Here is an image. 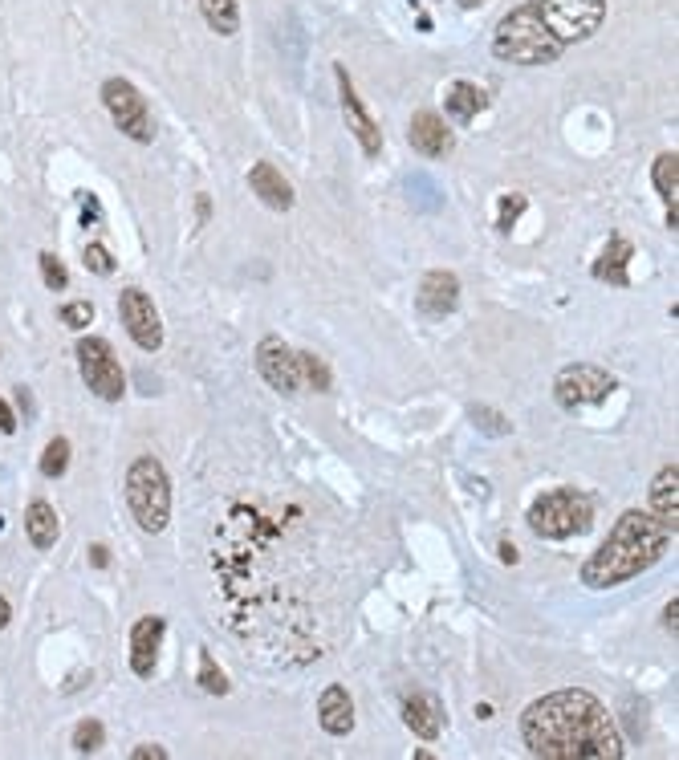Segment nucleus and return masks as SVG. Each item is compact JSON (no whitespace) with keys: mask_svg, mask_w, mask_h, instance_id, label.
<instances>
[{"mask_svg":"<svg viewBox=\"0 0 679 760\" xmlns=\"http://www.w3.org/2000/svg\"><path fill=\"white\" fill-rule=\"evenodd\" d=\"M521 740L541 760H619L623 736L590 691L541 695L521 716Z\"/></svg>","mask_w":679,"mask_h":760,"instance_id":"obj_1","label":"nucleus"},{"mask_svg":"<svg viewBox=\"0 0 679 760\" xmlns=\"http://www.w3.org/2000/svg\"><path fill=\"white\" fill-rule=\"evenodd\" d=\"M675 533H667L655 517L631 509L623 513L619 521H614L610 537L590 553V561L582 565V586L590 590H610V586H623L639 574H647V569L667 553Z\"/></svg>","mask_w":679,"mask_h":760,"instance_id":"obj_2","label":"nucleus"},{"mask_svg":"<svg viewBox=\"0 0 679 760\" xmlns=\"http://www.w3.org/2000/svg\"><path fill=\"white\" fill-rule=\"evenodd\" d=\"M562 41L553 37L537 13V0L513 9L501 17L497 33H492V57L509 61V66H549V61L562 57Z\"/></svg>","mask_w":679,"mask_h":760,"instance_id":"obj_3","label":"nucleus"},{"mask_svg":"<svg viewBox=\"0 0 679 760\" xmlns=\"http://www.w3.org/2000/svg\"><path fill=\"white\" fill-rule=\"evenodd\" d=\"M594 521V504L586 492L578 488H558V492H545L533 500L529 509V529L541 537V541H566V537H578L586 533Z\"/></svg>","mask_w":679,"mask_h":760,"instance_id":"obj_4","label":"nucleus"},{"mask_svg":"<svg viewBox=\"0 0 679 760\" xmlns=\"http://www.w3.org/2000/svg\"><path fill=\"white\" fill-rule=\"evenodd\" d=\"M127 504L143 533H163L171 521V484L155 456H139L127 472Z\"/></svg>","mask_w":679,"mask_h":760,"instance_id":"obj_5","label":"nucleus"},{"mask_svg":"<svg viewBox=\"0 0 679 760\" xmlns=\"http://www.w3.org/2000/svg\"><path fill=\"white\" fill-rule=\"evenodd\" d=\"M537 13L545 21V29L562 45H574L602 29L606 0H537Z\"/></svg>","mask_w":679,"mask_h":760,"instance_id":"obj_6","label":"nucleus"},{"mask_svg":"<svg viewBox=\"0 0 679 760\" xmlns=\"http://www.w3.org/2000/svg\"><path fill=\"white\" fill-rule=\"evenodd\" d=\"M102 102L110 110V118L118 122V131L135 139V143H151L155 139V118L147 110V98L127 82V78H106L102 82Z\"/></svg>","mask_w":679,"mask_h":760,"instance_id":"obj_7","label":"nucleus"},{"mask_svg":"<svg viewBox=\"0 0 679 760\" xmlns=\"http://www.w3.org/2000/svg\"><path fill=\"white\" fill-rule=\"evenodd\" d=\"M78 366H82L86 387H90L98 399L118 403L122 395H127V378H122V366H118L110 342H102V338H82V342H78Z\"/></svg>","mask_w":679,"mask_h":760,"instance_id":"obj_8","label":"nucleus"},{"mask_svg":"<svg viewBox=\"0 0 679 760\" xmlns=\"http://www.w3.org/2000/svg\"><path fill=\"white\" fill-rule=\"evenodd\" d=\"M614 391V374H606L602 366H590V362H574L558 374L553 383V395L566 411H578V407H590V403H602L606 395Z\"/></svg>","mask_w":679,"mask_h":760,"instance_id":"obj_9","label":"nucleus"},{"mask_svg":"<svg viewBox=\"0 0 679 760\" xmlns=\"http://www.w3.org/2000/svg\"><path fill=\"white\" fill-rule=\"evenodd\" d=\"M118 313H122V326H127V334L135 338L139 350H159L163 346V322H159V313L151 305V297L143 289H122L118 297Z\"/></svg>","mask_w":679,"mask_h":760,"instance_id":"obj_10","label":"nucleus"},{"mask_svg":"<svg viewBox=\"0 0 679 760\" xmlns=\"http://www.w3.org/2000/svg\"><path fill=\"white\" fill-rule=\"evenodd\" d=\"M257 370H261L265 383H269L273 391H281V395H297V391H301L297 354H293L281 338H265V342L257 346Z\"/></svg>","mask_w":679,"mask_h":760,"instance_id":"obj_11","label":"nucleus"},{"mask_svg":"<svg viewBox=\"0 0 679 760\" xmlns=\"http://www.w3.org/2000/svg\"><path fill=\"white\" fill-rule=\"evenodd\" d=\"M338 94H342V114H346V122H350V131H354V139L362 143V151H366V155H379V151H383V135H379V122H375V118L366 114L362 98L354 94V82H350L346 66H338Z\"/></svg>","mask_w":679,"mask_h":760,"instance_id":"obj_12","label":"nucleus"},{"mask_svg":"<svg viewBox=\"0 0 679 760\" xmlns=\"http://www.w3.org/2000/svg\"><path fill=\"white\" fill-rule=\"evenodd\" d=\"M415 305H419L423 318H431V322L448 318V313L460 305V281H456V273H444V269L427 273V277H423V285H419Z\"/></svg>","mask_w":679,"mask_h":760,"instance_id":"obj_13","label":"nucleus"},{"mask_svg":"<svg viewBox=\"0 0 679 760\" xmlns=\"http://www.w3.org/2000/svg\"><path fill=\"white\" fill-rule=\"evenodd\" d=\"M163 630H167V622H163L159 614L135 622V630H131V671H135L139 679H151V675H155V659H159Z\"/></svg>","mask_w":679,"mask_h":760,"instance_id":"obj_14","label":"nucleus"},{"mask_svg":"<svg viewBox=\"0 0 679 760\" xmlns=\"http://www.w3.org/2000/svg\"><path fill=\"white\" fill-rule=\"evenodd\" d=\"M407 139H411V147H415L419 155H427V159H444V155L452 151V131L444 126V118L431 114V110H419V114L411 118Z\"/></svg>","mask_w":679,"mask_h":760,"instance_id":"obj_15","label":"nucleus"},{"mask_svg":"<svg viewBox=\"0 0 679 760\" xmlns=\"http://www.w3.org/2000/svg\"><path fill=\"white\" fill-rule=\"evenodd\" d=\"M403 724L423 736V740H436L444 732V708L436 695H427V691H411L407 700H403Z\"/></svg>","mask_w":679,"mask_h":760,"instance_id":"obj_16","label":"nucleus"},{"mask_svg":"<svg viewBox=\"0 0 679 760\" xmlns=\"http://www.w3.org/2000/svg\"><path fill=\"white\" fill-rule=\"evenodd\" d=\"M318 724L330 736H350L354 732V704H350V691L342 683L326 687L322 700H318Z\"/></svg>","mask_w":679,"mask_h":760,"instance_id":"obj_17","label":"nucleus"},{"mask_svg":"<svg viewBox=\"0 0 679 760\" xmlns=\"http://www.w3.org/2000/svg\"><path fill=\"white\" fill-rule=\"evenodd\" d=\"M651 509H655V521L667 533L679 529V468L675 464H667L655 476V484H651Z\"/></svg>","mask_w":679,"mask_h":760,"instance_id":"obj_18","label":"nucleus"},{"mask_svg":"<svg viewBox=\"0 0 679 760\" xmlns=\"http://www.w3.org/2000/svg\"><path fill=\"white\" fill-rule=\"evenodd\" d=\"M249 187L261 196V204H269L273 212H289L293 208V187H289V179L273 163H257L249 171Z\"/></svg>","mask_w":679,"mask_h":760,"instance_id":"obj_19","label":"nucleus"},{"mask_svg":"<svg viewBox=\"0 0 679 760\" xmlns=\"http://www.w3.org/2000/svg\"><path fill=\"white\" fill-rule=\"evenodd\" d=\"M631 257H635L631 240L614 236V240L606 244V252H602V261L594 265V277H598V281H606V285H619V289H627V285H631V277H627Z\"/></svg>","mask_w":679,"mask_h":760,"instance_id":"obj_20","label":"nucleus"},{"mask_svg":"<svg viewBox=\"0 0 679 760\" xmlns=\"http://www.w3.org/2000/svg\"><path fill=\"white\" fill-rule=\"evenodd\" d=\"M25 533H29V541L37 545V549H53V541H57V513H53V504H45V500H33L29 509H25Z\"/></svg>","mask_w":679,"mask_h":760,"instance_id":"obj_21","label":"nucleus"},{"mask_svg":"<svg viewBox=\"0 0 679 760\" xmlns=\"http://www.w3.org/2000/svg\"><path fill=\"white\" fill-rule=\"evenodd\" d=\"M444 102H448V114H452L456 122H472V118L488 106V94H484L476 82H456Z\"/></svg>","mask_w":679,"mask_h":760,"instance_id":"obj_22","label":"nucleus"},{"mask_svg":"<svg viewBox=\"0 0 679 760\" xmlns=\"http://www.w3.org/2000/svg\"><path fill=\"white\" fill-rule=\"evenodd\" d=\"M200 13L208 21V29H216L220 37H232L240 29V9L236 0H200Z\"/></svg>","mask_w":679,"mask_h":760,"instance_id":"obj_23","label":"nucleus"},{"mask_svg":"<svg viewBox=\"0 0 679 760\" xmlns=\"http://www.w3.org/2000/svg\"><path fill=\"white\" fill-rule=\"evenodd\" d=\"M651 179H655V187H659V196L671 204L675 192H679V155H675V151H671V155H659Z\"/></svg>","mask_w":679,"mask_h":760,"instance_id":"obj_24","label":"nucleus"},{"mask_svg":"<svg viewBox=\"0 0 679 760\" xmlns=\"http://www.w3.org/2000/svg\"><path fill=\"white\" fill-rule=\"evenodd\" d=\"M66 468H70V439H49L45 456H41V472L49 480H57V476H66Z\"/></svg>","mask_w":679,"mask_h":760,"instance_id":"obj_25","label":"nucleus"},{"mask_svg":"<svg viewBox=\"0 0 679 760\" xmlns=\"http://www.w3.org/2000/svg\"><path fill=\"white\" fill-rule=\"evenodd\" d=\"M297 366H301V378L310 383L318 395L330 391V366L318 358V354H297Z\"/></svg>","mask_w":679,"mask_h":760,"instance_id":"obj_26","label":"nucleus"},{"mask_svg":"<svg viewBox=\"0 0 679 760\" xmlns=\"http://www.w3.org/2000/svg\"><path fill=\"white\" fill-rule=\"evenodd\" d=\"M200 687L212 691V695H224L228 691V675L216 667V659L208 651H200Z\"/></svg>","mask_w":679,"mask_h":760,"instance_id":"obj_27","label":"nucleus"},{"mask_svg":"<svg viewBox=\"0 0 679 760\" xmlns=\"http://www.w3.org/2000/svg\"><path fill=\"white\" fill-rule=\"evenodd\" d=\"M102 740H106V732H102V724H98V720H82V724L74 728V748H78L82 756L98 752V748H102Z\"/></svg>","mask_w":679,"mask_h":760,"instance_id":"obj_28","label":"nucleus"},{"mask_svg":"<svg viewBox=\"0 0 679 760\" xmlns=\"http://www.w3.org/2000/svg\"><path fill=\"white\" fill-rule=\"evenodd\" d=\"M472 423L484 431V435H509V419L492 407H472Z\"/></svg>","mask_w":679,"mask_h":760,"instance_id":"obj_29","label":"nucleus"},{"mask_svg":"<svg viewBox=\"0 0 679 760\" xmlns=\"http://www.w3.org/2000/svg\"><path fill=\"white\" fill-rule=\"evenodd\" d=\"M41 277H45L49 289H66V285H70L66 265H61V261L53 257V252H41Z\"/></svg>","mask_w":679,"mask_h":760,"instance_id":"obj_30","label":"nucleus"},{"mask_svg":"<svg viewBox=\"0 0 679 760\" xmlns=\"http://www.w3.org/2000/svg\"><path fill=\"white\" fill-rule=\"evenodd\" d=\"M61 322L74 326V330H86L94 322V305L90 301H70L66 309H61Z\"/></svg>","mask_w":679,"mask_h":760,"instance_id":"obj_31","label":"nucleus"},{"mask_svg":"<svg viewBox=\"0 0 679 760\" xmlns=\"http://www.w3.org/2000/svg\"><path fill=\"white\" fill-rule=\"evenodd\" d=\"M86 269L98 273V277H110L114 273V261H110V252L102 244H86Z\"/></svg>","mask_w":679,"mask_h":760,"instance_id":"obj_32","label":"nucleus"},{"mask_svg":"<svg viewBox=\"0 0 679 760\" xmlns=\"http://www.w3.org/2000/svg\"><path fill=\"white\" fill-rule=\"evenodd\" d=\"M521 212H525V196L505 200V204H501V220H497V228H501V232H509V228L517 224V216H521Z\"/></svg>","mask_w":679,"mask_h":760,"instance_id":"obj_33","label":"nucleus"},{"mask_svg":"<svg viewBox=\"0 0 679 760\" xmlns=\"http://www.w3.org/2000/svg\"><path fill=\"white\" fill-rule=\"evenodd\" d=\"M131 760H167V748H159V744H139V748L131 752Z\"/></svg>","mask_w":679,"mask_h":760,"instance_id":"obj_34","label":"nucleus"},{"mask_svg":"<svg viewBox=\"0 0 679 760\" xmlns=\"http://www.w3.org/2000/svg\"><path fill=\"white\" fill-rule=\"evenodd\" d=\"M0 431H5V435L17 431V415H13V407H9L5 399H0Z\"/></svg>","mask_w":679,"mask_h":760,"instance_id":"obj_35","label":"nucleus"},{"mask_svg":"<svg viewBox=\"0 0 679 760\" xmlns=\"http://www.w3.org/2000/svg\"><path fill=\"white\" fill-rule=\"evenodd\" d=\"M675 614H679V602L671 598V606L663 610V630H671V639H675V630H679V622H675Z\"/></svg>","mask_w":679,"mask_h":760,"instance_id":"obj_36","label":"nucleus"},{"mask_svg":"<svg viewBox=\"0 0 679 760\" xmlns=\"http://www.w3.org/2000/svg\"><path fill=\"white\" fill-rule=\"evenodd\" d=\"M9 618H13V606H9L5 598H0V630H5V626H9Z\"/></svg>","mask_w":679,"mask_h":760,"instance_id":"obj_37","label":"nucleus"},{"mask_svg":"<svg viewBox=\"0 0 679 760\" xmlns=\"http://www.w3.org/2000/svg\"><path fill=\"white\" fill-rule=\"evenodd\" d=\"M90 561L102 569V565H106V549H102V545H94V549H90Z\"/></svg>","mask_w":679,"mask_h":760,"instance_id":"obj_38","label":"nucleus"},{"mask_svg":"<svg viewBox=\"0 0 679 760\" xmlns=\"http://www.w3.org/2000/svg\"><path fill=\"white\" fill-rule=\"evenodd\" d=\"M501 557H505V561H509V565H513V561H517V549H513V545H509V541H505V545H501Z\"/></svg>","mask_w":679,"mask_h":760,"instance_id":"obj_39","label":"nucleus"},{"mask_svg":"<svg viewBox=\"0 0 679 760\" xmlns=\"http://www.w3.org/2000/svg\"><path fill=\"white\" fill-rule=\"evenodd\" d=\"M456 5H460V9H480L484 0H456Z\"/></svg>","mask_w":679,"mask_h":760,"instance_id":"obj_40","label":"nucleus"}]
</instances>
